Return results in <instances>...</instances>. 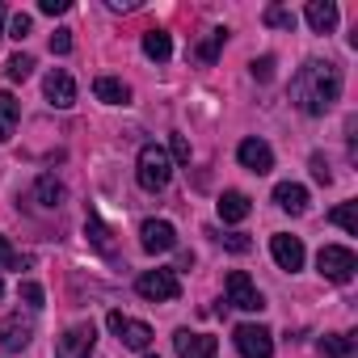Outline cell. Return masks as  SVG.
Masks as SVG:
<instances>
[{
  "label": "cell",
  "instance_id": "cell-10",
  "mask_svg": "<svg viewBox=\"0 0 358 358\" xmlns=\"http://www.w3.org/2000/svg\"><path fill=\"white\" fill-rule=\"evenodd\" d=\"M173 345H177V354H182V358H215V354H220V337H211V333H190V329H177Z\"/></svg>",
  "mask_w": 358,
  "mask_h": 358
},
{
  "label": "cell",
  "instance_id": "cell-16",
  "mask_svg": "<svg viewBox=\"0 0 358 358\" xmlns=\"http://www.w3.org/2000/svg\"><path fill=\"white\" fill-rule=\"evenodd\" d=\"M249 211H253L249 194H241V190H224L220 194V220L224 224H241V220H249Z\"/></svg>",
  "mask_w": 358,
  "mask_h": 358
},
{
  "label": "cell",
  "instance_id": "cell-36",
  "mask_svg": "<svg viewBox=\"0 0 358 358\" xmlns=\"http://www.w3.org/2000/svg\"><path fill=\"white\" fill-rule=\"evenodd\" d=\"M312 177H316V182H333V173H329V164H324V156H312Z\"/></svg>",
  "mask_w": 358,
  "mask_h": 358
},
{
  "label": "cell",
  "instance_id": "cell-30",
  "mask_svg": "<svg viewBox=\"0 0 358 358\" xmlns=\"http://www.w3.org/2000/svg\"><path fill=\"white\" fill-rule=\"evenodd\" d=\"M224 241V249H232V253H249L253 249V241L245 236V232H228V236H220Z\"/></svg>",
  "mask_w": 358,
  "mask_h": 358
},
{
  "label": "cell",
  "instance_id": "cell-35",
  "mask_svg": "<svg viewBox=\"0 0 358 358\" xmlns=\"http://www.w3.org/2000/svg\"><path fill=\"white\" fill-rule=\"evenodd\" d=\"M38 13L59 17V13H68V0H38Z\"/></svg>",
  "mask_w": 358,
  "mask_h": 358
},
{
  "label": "cell",
  "instance_id": "cell-7",
  "mask_svg": "<svg viewBox=\"0 0 358 358\" xmlns=\"http://www.w3.org/2000/svg\"><path fill=\"white\" fill-rule=\"evenodd\" d=\"M106 324H110V333H114L127 350H148V345H152V324H143V320H131V316H122V312H110Z\"/></svg>",
  "mask_w": 358,
  "mask_h": 358
},
{
  "label": "cell",
  "instance_id": "cell-40",
  "mask_svg": "<svg viewBox=\"0 0 358 358\" xmlns=\"http://www.w3.org/2000/svg\"><path fill=\"white\" fill-rule=\"evenodd\" d=\"M148 358H156V354H148Z\"/></svg>",
  "mask_w": 358,
  "mask_h": 358
},
{
  "label": "cell",
  "instance_id": "cell-33",
  "mask_svg": "<svg viewBox=\"0 0 358 358\" xmlns=\"http://www.w3.org/2000/svg\"><path fill=\"white\" fill-rule=\"evenodd\" d=\"M173 160L177 164H190V139L186 135H173Z\"/></svg>",
  "mask_w": 358,
  "mask_h": 358
},
{
  "label": "cell",
  "instance_id": "cell-4",
  "mask_svg": "<svg viewBox=\"0 0 358 358\" xmlns=\"http://www.w3.org/2000/svg\"><path fill=\"white\" fill-rule=\"evenodd\" d=\"M135 291L152 303H169V299L182 295V282H177V270H143L135 278Z\"/></svg>",
  "mask_w": 358,
  "mask_h": 358
},
{
  "label": "cell",
  "instance_id": "cell-6",
  "mask_svg": "<svg viewBox=\"0 0 358 358\" xmlns=\"http://www.w3.org/2000/svg\"><path fill=\"white\" fill-rule=\"evenodd\" d=\"M232 341H236L241 358H270L274 354V333L266 324H236Z\"/></svg>",
  "mask_w": 358,
  "mask_h": 358
},
{
  "label": "cell",
  "instance_id": "cell-24",
  "mask_svg": "<svg viewBox=\"0 0 358 358\" xmlns=\"http://www.w3.org/2000/svg\"><path fill=\"white\" fill-rule=\"evenodd\" d=\"M85 236H89V241H93V245H97L101 253H114V241H110V228H106V224H101L97 215H89V220H85Z\"/></svg>",
  "mask_w": 358,
  "mask_h": 358
},
{
  "label": "cell",
  "instance_id": "cell-1",
  "mask_svg": "<svg viewBox=\"0 0 358 358\" xmlns=\"http://www.w3.org/2000/svg\"><path fill=\"white\" fill-rule=\"evenodd\" d=\"M341 97V68L329 64V59H308L295 80H291V101L303 110V114H324L333 110V101Z\"/></svg>",
  "mask_w": 358,
  "mask_h": 358
},
{
  "label": "cell",
  "instance_id": "cell-12",
  "mask_svg": "<svg viewBox=\"0 0 358 358\" xmlns=\"http://www.w3.org/2000/svg\"><path fill=\"white\" fill-rule=\"evenodd\" d=\"M43 93H47V101H51L55 110H68V106L76 101V80H72L64 68H51L47 80H43Z\"/></svg>",
  "mask_w": 358,
  "mask_h": 358
},
{
  "label": "cell",
  "instance_id": "cell-21",
  "mask_svg": "<svg viewBox=\"0 0 358 358\" xmlns=\"http://www.w3.org/2000/svg\"><path fill=\"white\" fill-rule=\"evenodd\" d=\"M34 199H38L43 207H59V203H64V186L55 182V173H43L38 182H34Z\"/></svg>",
  "mask_w": 358,
  "mask_h": 358
},
{
  "label": "cell",
  "instance_id": "cell-22",
  "mask_svg": "<svg viewBox=\"0 0 358 358\" xmlns=\"http://www.w3.org/2000/svg\"><path fill=\"white\" fill-rule=\"evenodd\" d=\"M316 350H320L324 358H350V354H354V341H350L345 333H324V337L316 341Z\"/></svg>",
  "mask_w": 358,
  "mask_h": 358
},
{
  "label": "cell",
  "instance_id": "cell-18",
  "mask_svg": "<svg viewBox=\"0 0 358 358\" xmlns=\"http://www.w3.org/2000/svg\"><path fill=\"white\" fill-rule=\"evenodd\" d=\"M93 93H97V101H106V106H127V101H131V89H127L118 76H97V80H93Z\"/></svg>",
  "mask_w": 358,
  "mask_h": 358
},
{
  "label": "cell",
  "instance_id": "cell-14",
  "mask_svg": "<svg viewBox=\"0 0 358 358\" xmlns=\"http://www.w3.org/2000/svg\"><path fill=\"white\" fill-rule=\"evenodd\" d=\"M270 253H274V262L282 266V270H303V241L299 236H287V232H278V236H270Z\"/></svg>",
  "mask_w": 358,
  "mask_h": 358
},
{
  "label": "cell",
  "instance_id": "cell-27",
  "mask_svg": "<svg viewBox=\"0 0 358 358\" xmlns=\"http://www.w3.org/2000/svg\"><path fill=\"white\" fill-rule=\"evenodd\" d=\"M224 43H228V30H211V34H207V43L199 47V59H203V64H211V59L220 55V47H224Z\"/></svg>",
  "mask_w": 358,
  "mask_h": 358
},
{
  "label": "cell",
  "instance_id": "cell-29",
  "mask_svg": "<svg viewBox=\"0 0 358 358\" xmlns=\"http://www.w3.org/2000/svg\"><path fill=\"white\" fill-rule=\"evenodd\" d=\"M30 30H34V22H30V13H13L9 17V38H30Z\"/></svg>",
  "mask_w": 358,
  "mask_h": 358
},
{
  "label": "cell",
  "instance_id": "cell-34",
  "mask_svg": "<svg viewBox=\"0 0 358 358\" xmlns=\"http://www.w3.org/2000/svg\"><path fill=\"white\" fill-rule=\"evenodd\" d=\"M253 76H257V80H270V76H274V55L253 59Z\"/></svg>",
  "mask_w": 358,
  "mask_h": 358
},
{
  "label": "cell",
  "instance_id": "cell-19",
  "mask_svg": "<svg viewBox=\"0 0 358 358\" xmlns=\"http://www.w3.org/2000/svg\"><path fill=\"white\" fill-rule=\"evenodd\" d=\"M143 55L156 59V64H164V59L173 55V38H169L164 30H148V34H143Z\"/></svg>",
  "mask_w": 358,
  "mask_h": 358
},
{
  "label": "cell",
  "instance_id": "cell-39",
  "mask_svg": "<svg viewBox=\"0 0 358 358\" xmlns=\"http://www.w3.org/2000/svg\"><path fill=\"white\" fill-rule=\"evenodd\" d=\"M0 22H5V5H0Z\"/></svg>",
  "mask_w": 358,
  "mask_h": 358
},
{
  "label": "cell",
  "instance_id": "cell-32",
  "mask_svg": "<svg viewBox=\"0 0 358 358\" xmlns=\"http://www.w3.org/2000/svg\"><path fill=\"white\" fill-rule=\"evenodd\" d=\"M22 299H26V303H30V308H34V312H38V308H43V299H47V295H43V287H38V282H22Z\"/></svg>",
  "mask_w": 358,
  "mask_h": 358
},
{
  "label": "cell",
  "instance_id": "cell-15",
  "mask_svg": "<svg viewBox=\"0 0 358 358\" xmlns=\"http://www.w3.org/2000/svg\"><path fill=\"white\" fill-rule=\"evenodd\" d=\"M303 17H308L312 34H333V26H337V5H333V0H308Z\"/></svg>",
  "mask_w": 358,
  "mask_h": 358
},
{
  "label": "cell",
  "instance_id": "cell-20",
  "mask_svg": "<svg viewBox=\"0 0 358 358\" xmlns=\"http://www.w3.org/2000/svg\"><path fill=\"white\" fill-rule=\"evenodd\" d=\"M17 118H22V106H17V97H13V93H0V143H5V139L13 135Z\"/></svg>",
  "mask_w": 358,
  "mask_h": 358
},
{
  "label": "cell",
  "instance_id": "cell-28",
  "mask_svg": "<svg viewBox=\"0 0 358 358\" xmlns=\"http://www.w3.org/2000/svg\"><path fill=\"white\" fill-rule=\"evenodd\" d=\"M5 72H9V80H26V76H30V72H34V59H30V55H22V51H17V55H13V59H9V64H5Z\"/></svg>",
  "mask_w": 358,
  "mask_h": 358
},
{
  "label": "cell",
  "instance_id": "cell-26",
  "mask_svg": "<svg viewBox=\"0 0 358 358\" xmlns=\"http://www.w3.org/2000/svg\"><path fill=\"white\" fill-rule=\"evenodd\" d=\"M262 22H266V26H274V30H295V13H291V9H282V5H270V9L262 13Z\"/></svg>",
  "mask_w": 358,
  "mask_h": 358
},
{
  "label": "cell",
  "instance_id": "cell-13",
  "mask_svg": "<svg viewBox=\"0 0 358 358\" xmlns=\"http://www.w3.org/2000/svg\"><path fill=\"white\" fill-rule=\"evenodd\" d=\"M236 160L249 169V173H270L274 169V152H270V143L266 139H241V148H236Z\"/></svg>",
  "mask_w": 358,
  "mask_h": 358
},
{
  "label": "cell",
  "instance_id": "cell-38",
  "mask_svg": "<svg viewBox=\"0 0 358 358\" xmlns=\"http://www.w3.org/2000/svg\"><path fill=\"white\" fill-rule=\"evenodd\" d=\"M0 295H5V278H0Z\"/></svg>",
  "mask_w": 358,
  "mask_h": 358
},
{
  "label": "cell",
  "instance_id": "cell-8",
  "mask_svg": "<svg viewBox=\"0 0 358 358\" xmlns=\"http://www.w3.org/2000/svg\"><path fill=\"white\" fill-rule=\"evenodd\" d=\"M224 287H228V303H232V308H241V312H262V308H266L262 291L253 287V278H249L245 270H232Z\"/></svg>",
  "mask_w": 358,
  "mask_h": 358
},
{
  "label": "cell",
  "instance_id": "cell-3",
  "mask_svg": "<svg viewBox=\"0 0 358 358\" xmlns=\"http://www.w3.org/2000/svg\"><path fill=\"white\" fill-rule=\"evenodd\" d=\"M316 270H320L329 282H350L354 270H358V257H354V249H345V245H324V249L316 253Z\"/></svg>",
  "mask_w": 358,
  "mask_h": 358
},
{
  "label": "cell",
  "instance_id": "cell-31",
  "mask_svg": "<svg viewBox=\"0 0 358 358\" xmlns=\"http://www.w3.org/2000/svg\"><path fill=\"white\" fill-rule=\"evenodd\" d=\"M72 51V30H55L51 34V55H68Z\"/></svg>",
  "mask_w": 358,
  "mask_h": 358
},
{
  "label": "cell",
  "instance_id": "cell-11",
  "mask_svg": "<svg viewBox=\"0 0 358 358\" xmlns=\"http://www.w3.org/2000/svg\"><path fill=\"white\" fill-rule=\"evenodd\" d=\"M139 245L148 253H169V249H177V228L169 220H148L139 228Z\"/></svg>",
  "mask_w": 358,
  "mask_h": 358
},
{
  "label": "cell",
  "instance_id": "cell-37",
  "mask_svg": "<svg viewBox=\"0 0 358 358\" xmlns=\"http://www.w3.org/2000/svg\"><path fill=\"white\" fill-rule=\"evenodd\" d=\"M110 9H114V13H135L139 0H110Z\"/></svg>",
  "mask_w": 358,
  "mask_h": 358
},
{
  "label": "cell",
  "instance_id": "cell-17",
  "mask_svg": "<svg viewBox=\"0 0 358 358\" xmlns=\"http://www.w3.org/2000/svg\"><path fill=\"white\" fill-rule=\"evenodd\" d=\"M274 203L291 215H303L308 211V190L299 182H282V186H274Z\"/></svg>",
  "mask_w": 358,
  "mask_h": 358
},
{
  "label": "cell",
  "instance_id": "cell-25",
  "mask_svg": "<svg viewBox=\"0 0 358 358\" xmlns=\"http://www.w3.org/2000/svg\"><path fill=\"white\" fill-rule=\"evenodd\" d=\"M0 270H30V257H26V253H17L5 236H0Z\"/></svg>",
  "mask_w": 358,
  "mask_h": 358
},
{
  "label": "cell",
  "instance_id": "cell-5",
  "mask_svg": "<svg viewBox=\"0 0 358 358\" xmlns=\"http://www.w3.org/2000/svg\"><path fill=\"white\" fill-rule=\"evenodd\" d=\"M93 345H97V324H93V320H80V324H72V329L55 341V358H89Z\"/></svg>",
  "mask_w": 358,
  "mask_h": 358
},
{
  "label": "cell",
  "instance_id": "cell-9",
  "mask_svg": "<svg viewBox=\"0 0 358 358\" xmlns=\"http://www.w3.org/2000/svg\"><path fill=\"white\" fill-rule=\"evenodd\" d=\"M30 337H34V320H30V316L13 312V316L0 320V350L17 354V350H26V345H30Z\"/></svg>",
  "mask_w": 358,
  "mask_h": 358
},
{
  "label": "cell",
  "instance_id": "cell-2",
  "mask_svg": "<svg viewBox=\"0 0 358 358\" xmlns=\"http://www.w3.org/2000/svg\"><path fill=\"white\" fill-rule=\"evenodd\" d=\"M135 177H139V186H143L148 194L164 190V186H169V177H173V160H169V152H164L160 143H143V148H139Z\"/></svg>",
  "mask_w": 358,
  "mask_h": 358
},
{
  "label": "cell",
  "instance_id": "cell-23",
  "mask_svg": "<svg viewBox=\"0 0 358 358\" xmlns=\"http://www.w3.org/2000/svg\"><path fill=\"white\" fill-rule=\"evenodd\" d=\"M329 220H333L337 228H345L350 236H358V203H341V207H333Z\"/></svg>",
  "mask_w": 358,
  "mask_h": 358
}]
</instances>
